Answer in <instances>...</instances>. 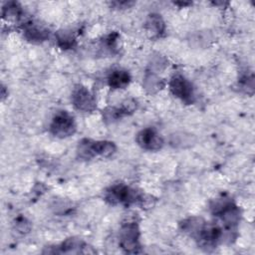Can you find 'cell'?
<instances>
[{"label":"cell","mask_w":255,"mask_h":255,"mask_svg":"<svg viewBox=\"0 0 255 255\" xmlns=\"http://www.w3.org/2000/svg\"><path fill=\"white\" fill-rule=\"evenodd\" d=\"M105 199L111 204H123L126 206L135 204L145 206L148 202V199L142 193L123 183H118L108 188L105 193Z\"/></svg>","instance_id":"1"},{"label":"cell","mask_w":255,"mask_h":255,"mask_svg":"<svg viewBox=\"0 0 255 255\" xmlns=\"http://www.w3.org/2000/svg\"><path fill=\"white\" fill-rule=\"evenodd\" d=\"M116 145L108 140H92L84 138L79 141L77 154L81 159L90 160L96 156L109 157L116 152Z\"/></svg>","instance_id":"2"},{"label":"cell","mask_w":255,"mask_h":255,"mask_svg":"<svg viewBox=\"0 0 255 255\" xmlns=\"http://www.w3.org/2000/svg\"><path fill=\"white\" fill-rule=\"evenodd\" d=\"M120 245L127 253H137L139 248V229L135 221L123 223L120 229Z\"/></svg>","instance_id":"3"},{"label":"cell","mask_w":255,"mask_h":255,"mask_svg":"<svg viewBox=\"0 0 255 255\" xmlns=\"http://www.w3.org/2000/svg\"><path fill=\"white\" fill-rule=\"evenodd\" d=\"M50 131L53 135L60 138L71 136L76 131L74 118L66 111L57 113L51 122Z\"/></svg>","instance_id":"4"},{"label":"cell","mask_w":255,"mask_h":255,"mask_svg":"<svg viewBox=\"0 0 255 255\" xmlns=\"http://www.w3.org/2000/svg\"><path fill=\"white\" fill-rule=\"evenodd\" d=\"M169 90L174 97L180 99L185 104H192L194 102V88L192 84L180 74H176L171 78Z\"/></svg>","instance_id":"5"},{"label":"cell","mask_w":255,"mask_h":255,"mask_svg":"<svg viewBox=\"0 0 255 255\" xmlns=\"http://www.w3.org/2000/svg\"><path fill=\"white\" fill-rule=\"evenodd\" d=\"M74 107L84 113L93 112L96 109V99L93 94L83 85H77L72 93Z\"/></svg>","instance_id":"6"},{"label":"cell","mask_w":255,"mask_h":255,"mask_svg":"<svg viewBox=\"0 0 255 255\" xmlns=\"http://www.w3.org/2000/svg\"><path fill=\"white\" fill-rule=\"evenodd\" d=\"M137 144L146 150H159L163 145L162 137L151 128L141 129L135 137Z\"/></svg>","instance_id":"7"},{"label":"cell","mask_w":255,"mask_h":255,"mask_svg":"<svg viewBox=\"0 0 255 255\" xmlns=\"http://www.w3.org/2000/svg\"><path fill=\"white\" fill-rule=\"evenodd\" d=\"M135 109H136L135 102L131 101V100H128L125 103H123V105L121 107H111V108L106 109L103 113V117L106 122L113 123V122L123 118L124 116L133 113V111Z\"/></svg>","instance_id":"8"},{"label":"cell","mask_w":255,"mask_h":255,"mask_svg":"<svg viewBox=\"0 0 255 255\" xmlns=\"http://www.w3.org/2000/svg\"><path fill=\"white\" fill-rule=\"evenodd\" d=\"M24 36L25 38L33 43H41L48 39L49 31L40 25L29 23L25 25L24 28Z\"/></svg>","instance_id":"9"},{"label":"cell","mask_w":255,"mask_h":255,"mask_svg":"<svg viewBox=\"0 0 255 255\" xmlns=\"http://www.w3.org/2000/svg\"><path fill=\"white\" fill-rule=\"evenodd\" d=\"M60 253H93L88 250V246L78 238H69L65 240L61 247H59Z\"/></svg>","instance_id":"10"},{"label":"cell","mask_w":255,"mask_h":255,"mask_svg":"<svg viewBox=\"0 0 255 255\" xmlns=\"http://www.w3.org/2000/svg\"><path fill=\"white\" fill-rule=\"evenodd\" d=\"M129 81L130 76L125 70H114L108 78L109 86L113 89H125Z\"/></svg>","instance_id":"11"},{"label":"cell","mask_w":255,"mask_h":255,"mask_svg":"<svg viewBox=\"0 0 255 255\" xmlns=\"http://www.w3.org/2000/svg\"><path fill=\"white\" fill-rule=\"evenodd\" d=\"M146 31L151 35V37H158L164 31V23L161 17L157 14L149 15L145 23Z\"/></svg>","instance_id":"12"},{"label":"cell","mask_w":255,"mask_h":255,"mask_svg":"<svg viewBox=\"0 0 255 255\" xmlns=\"http://www.w3.org/2000/svg\"><path fill=\"white\" fill-rule=\"evenodd\" d=\"M76 38L72 32L60 31L57 34V43L62 49H71L74 47Z\"/></svg>","instance_id":"13"},{"label":"cell","mask_w":255,"mask_h":255,"mask_svg":"<svg viewBox=\"0 0 255 255\" xmlns=\"http://www.w3.org/2000/svg\"><path fill=\"white\" fill-rule=\"evenodd\" d=\"M22 10L21 7L16 2H9L6 4V6L3 7V17L5 19L10 18H19L21 17Z\"/></svg>","instance_id":"14"},{"label":"cell","mask_w":255,"mask_h":255,"mask_svg":"<svg viewBox=\"0 0 255 255\" xmlns=\"http://www.w3.org/2000/svg\"><path fill=\"white\" fill-rule=\"evenodd\" d=\"M144 87L150 93H154L162 87V83L157 76L153 74H147L144 78Z\"/></svg>","instance_id":"15"},{"label":"cell","mask_w":255,"mask_h":255,"mask_svg":"<svg viewBox=\"0 0 255 255\" xmlns=\"http://www.w3.org/2000/svg\"><path fill=\"white\" fill-rule=\"evenodd\" d=\"M17 228L21 232H27L30 229V225L28 222H26L25 218H21L17 223Z\"/></svg>","instance_id":"16"}]
</instances>
